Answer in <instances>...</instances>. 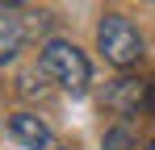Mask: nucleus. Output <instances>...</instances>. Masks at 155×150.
<instances>
[{
  "label": "nucleus",
  "instance_id": "f257e3e1",
  "mask_svg": "<svg viewBox=\"0 0 155 150\" xmlns=\"http://www.w3.org/2000/svg\"><path fill=\"white\" fill-rule=\"evenodd\" d=\"M38 67L46 79H54L63 92H71V96H84L88 92V79H92V63L84 58V50L71 46V42H63V38H54L42 46V58H38Z\"/></svg>",
  "mask_w": 155,
  "mask_h": 150
},
{
  "label": "nucleus",
  "instance_id": "f03ea898",
  "mask_svg": "<svg viewBox=\"0 0 155 150\" xmlns=\"http://www.w3.org/2000/svg\"><path fill=\"white\" fill-rule=\"evenodd\" d=\"M97 50L105 54V63H113V67H134L138 58H143V38H138V29L126 21V17H117V13H109L101 17L97 25Z\"/></svg>",
  "mask_w": 155,
  "mask_h": 150
},
{
  "label": "nucleus",
  "instance_id": "7ed1b4c3",
  "mask_svg": "<svg viewBox=\"0 0 155 150\" xmlns=\"http://www.w3.org/2000/svg\"><path fill=\"white\" fill-rule=\"evenodd\" d=\"M8 133L29 150H59V138H54V129L38 113H13L8 117Z\"/></svg>",
  "mask_w": 155,
  "mask_h": 150
},
{
  "label": "nucleus",
  "instance_id": "20e7f679",
  "mask_svg": "<svg viewBox=\"0 0 155 150\" xmlns=\"http://www.w3.org/2000/svg\"><path fill=\"white\" fill-rule=\"evenodd\" d=\"M105 108L109 113H117V117H134L138 108H147V83L143 79H113L109 88H105Z\"/></svg>",
  "mask_w": 155,
  "mask_h": 150
},
{
  "label": "nucleus",
  "instance_id": "39448f33",
  "mask_svg": "<svg viewBox=\"0 0 155 150\" xmlns=\"http://www.w3.org/2000/svg\"><path fill=\"white\" fill-rule=\"evenodd\" d=\"M25 42V29H21V17L13 13V4L0 0V63H8Z\"/></svg>",
  "mask_w": 155,
  "mask_h": 150
},
{
  "label": "nucleus",
  "instance_id": "423d86ee",
  "mask_svg": "<svg viewBox=\"0 0 155 150\" xmlns=\"http://www.w3.org/2000/svg\"><path fill=\"white\" fill-rule=\"evenodd\" d=\"M105 150H130V129H113V133H105Z\"/></svg>",
  "mask_w": 155,
  "mask_h": 150
},
{
  "label": "nucleus",
  "instance_id": "0eeeda50",
  "mask_svg": "<svg viewBox=\"0 0 155 150\" xmlns=\"http://www.w3.org/2000/svg\"><path fill=\"white\" fill-rule=\"evenodd\" d=\"M147 113H151V117H155V79H151V83H147Z\"/></svg>",
  "mask_w": 155,
  "mask_h": 150
},
{
  "label": "nucleus",
  "instance_id": "6e6552de",
  "mask_svg": "<svg viewBox=\"0 0 155 150\" xmlns=\"http://www.w3.org/2000/svg\"><path fill=\"white\" fill-rule=\"evenodd\" d=\"M4 4H21V0H4Z\"/></svg>",
  "mask_w": 155,
  "mask_h": 150
},
{
  "label": "nucleus",
  "instance_id": "1a4fd4ad",
  "mask_svg": "<svg viewBox=\"0 0 155 150\" xmlns=\"http://www.w3.org/2000/svg\"><path fill=\"white\" fill-rule=\"evenodd\" d=\"M147 150H155V142H151V146H147Z\"/></svg>",
  "mask_w": 155,
  "mask_h": 150
}]
</instances>
